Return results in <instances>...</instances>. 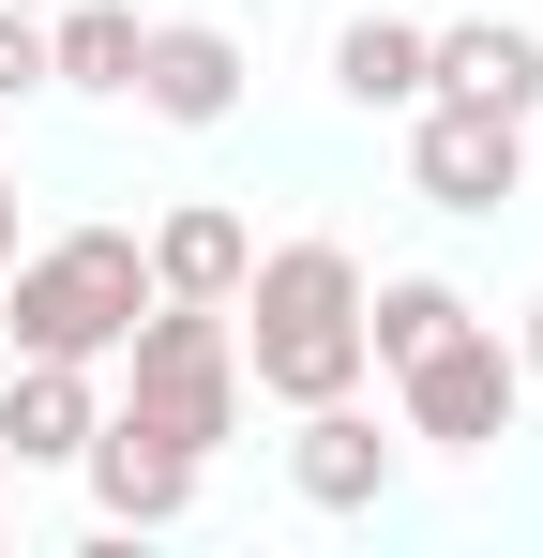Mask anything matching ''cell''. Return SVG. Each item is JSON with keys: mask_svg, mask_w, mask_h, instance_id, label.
<instances>
[{"mask_svg": "<svg viewBox=\"0 0 543 558\" xmlns=\"http://www.w3.org/2000/svg\"><path fill=\"white\" fill-rule=\"evenodd\" d=\"M408 196H423V211H498V196H529V121L423 92L408 106Z\"/></svg>", "mask_w": 543, "mask_h": 558, "instance_id": "5b68a950", "label": "cell"}, {"mask_svg": "<svg viewBox=\"0 0 543 558\" xmlns=\"http://www.w3.org/2000/svg\"><path fill=\"white\" fill-rule=\"evenodd\" d=\"M76 483H90V513H106V529H181V513H196V453H167V438H152V423H121V408L90 423Z\"/></svg>", "mask_w": 543, "mask_h": 558, "instance_id": "ba28073f", "label": "cell"}, {"mask_svg": "<svg viewBox=\"0 0 543 558\" xmlns=\"http://www.w3.org/2000/svg\"><path fill=\"white\" fill-rule=\"evenodd\" d=\"M242 92H257L242 31H212V15H152V31H136V106H152V121L212 136V121H242Z\"/></svg>", "mask_w": 543, "mask_h": 558, "instance_id": "52a82bcc", "label": "cell"}, {"mask_svg": "<svg viewBox=\"0 0 543 558\" xmlns=\"http://www.w3.org/2000/svg\"><path fill=\"white\" fill-rule=\"evenodd\" d=\"M90 423H106L90 363H15V377H0V453H15V468H76Z\"/></svg>", "mask_w": 543, "mask_h": 558, "instance_id": "8fae6325", "label": "cell"}, {"mask_svg": "<svg viewBox=\"0 0 543 558\" xmlns=\"http://www.w3.org/2000/svg\"><path fill=\"white\" fill-rule=\"evenodd\" d=\"M136 0H46V92H90V106H136Z\"/></svg>", "mask_w": 543, "mask_h": 558, "instance_id": "7c38bea8", "label": "cell"}, {"mask_svg": "<svg viewBox=\"0 0 543 558\" xmlns=\"http://www.w3.org/2000/svg\"><path fill=\"white\" fill-rule=\"evenodd\" d=\"M423 92L498 106V121H543V31H514V15H452V31H423Z\"/></svg>", "mask_w": 543, "mask_h": 558, "instance_id": "9c48e42d", "label": "cell"}, {"mask_svg": "<svg viewBox=\"0 0 543 558\" xmlns=\"http://www.w3.org/2000/svg\"><path fill=\"white\" fill-rule=\"evenodd\" d=\"M333 92H348L362 121H408V106H423V15H348V31H333Z\"/></svg>", "mask_w": 543, "mask_h": 558, "instance_id": "4fadbf2b", "label": "cell"}, {"mask_svg": "<svg viewBox=\"0 0 543 558\" xmlns=\"http://www.w3.org/2000/svg\"><path fill=\"white\" fill-rule=\"evenodd\" d=\"M31 15H46V0H31Z\"/></svg>", "mask_w": 543, "mask_h": 558, "instance_id": "d6986e66", "label": "cell"}, {"mask_svg": "<svg viewBox=\"0 0 543 558\" xmlns=\"http://www.w3.org/2000/svg\"><path fill=\"white\" fill-rule=\"evenodd\" d=\"M31 92H46V15L0 0V106H31Z\"/></svg>", "mask_w": 543, "mask_h": 558, "instance_id": "9a60e30c", "label": "cell"}, {"mask_svg": "<svg viewBox=\"0 0 543 558\" xmlns=\"http://www.w3.org/2000/svg\"><path fill=\"white\" fill-rule=\"evenodd\" d=\"M0 257H15V167H0Z\"/></svg>", "mask_w": 543, "mask_h": 558, "instance_id": "e0dca14e", "label": "cell"}, {"mask_svg": "<svg viewBox=\"0 0 543 558\" xmlns=\"http://www.w3.org/2000/svg\"><path fill=\"white\" fill-rule=\"evenodd\" d=\"M242 332H227V302H152L136 332H121V423H152L167 453H227L242 438Z\"/></svg>", "mask_w": 543, "mask_h": 558, "instance_id": "3957f363", "label": "cell"}, {"mask_svg": "<svg viewBox=\"0 0 543 558\" xmlns=\"http://www.w3.org/2000/svg\"><path fill=\"white\" fill-rule=\"evenodd\" d=\"M242 272H257V227H242L227 196H181V211H152V302H227Z\"/></svg>", "mask_w": 543, "mask_h": 558, "instance_id": "30bf717a", "label": "cell"}, {"mask_svg": "<svg viewBox=\"0 0 543 558\" xmlns=\"http://www.w3.org/2000/svg\"><path fill=\"white\" fill-rule=\"evenodd\" d=\"M514 363H529V392H543V302H529V332H514Z\"/></svg>", "mask_w": 543, "mask_h": 558, "instance_id": "2e32d148", "label": "cell"}, {"mask_svg": "<svg viewBox=\"0 0 543 558\" xmlns=\"http://www.w3.org/2000/svg\"><path fill=\"white\" fill-rule=\"evenodd\" d=\"M287 483L317 513H377L408 483V423H377L362 392H317V408H287Z\"/></svg>", "mask_w": 543, "mask_h": 558, "instance_id": "8992f818", "label": "cell"}, {"mask_svg": "<svg viewBox=\"0 0 543 558\" xmlns=\"http://www.w3.org/2000/svg\"><path fill=\"white\" fill-rule=\"evenodd\" d=\"M393 423H408V453H498L529 423V363L498 348V317H452L423 363H393Z\"/></svg>", "mask_w": 543, "mask_h": 558, "instance_id": "277c9868", "label": "cell"}, {"mask_svg": "<svg viewBox=\"0 0 543 558\" xmlns=\"http://www.w3.org/2000/svg\"><path fill=\"white\" fill-rule=\"evenodd\" d=\"M227 332H242V392L272 408H317V392H362V257L333 227H302V242H272L257 272L227 287Z\"/></svg>", "mask_w": 543, "mask_h": 558, "instance_id": "6da1fadb", "label": "cell"}, {"mask_svg": "<svg viewBox=\"0 0 543 558\" xmlns=\"http://www.w3.org/2000/svg\"><path fill=\"white\" fill-rule=\"evenodd\" d=\"M0 544H15V513H0Z\"/></svg>", "mask_w": 543, "mask_h": 558, "instance_id": "ac0fdd59", "label": "cell"}, {"mask_svg": "<svg viewBox=\"0 0 543 558\" xmlns=\"http://www.w3.org/2000/svg\"><path fill=\"white\" fill-rule=\"evenodd\" d=\"M0 302H15V363H121V332L152 317V242L136 227L15 242L0 257Z\"/></svg>", "mask_w": 543, "mask_h": 558, "instance_id": "7a4b0ae2", "label": "cell"}, {"mask_svg": "<svg viewBox=\"0 0 543 558\" xmlns=\"http://www.w3.org/2000/svg\"><path fill=\"white\" fill-rule=\"evenodd\" d=\"M452 317H483L452 272H362V363H377V377H393V363H423Z\"/></svg>", "mask_w": 543, "mask_h": 558, "instance_id": "5bb4252c", "label": "cell"}]
</instances>
